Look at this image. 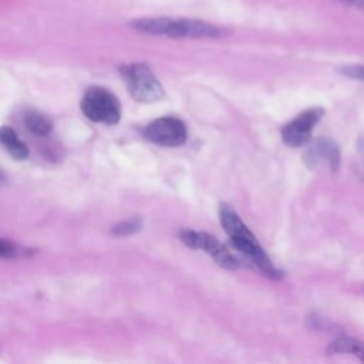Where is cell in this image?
Here are the masks:
<instances>
[{
  "label": "cell",
  "instance_id": "1",
  "mask_svg": "<svg viewBox=\"0 0 364 364\" xmlns=\"http://www.w3.org/2000/svg\"><path fill=\"white\" fill-rule=\"evenodd\" d=\"M219 220L223 230L230 237L233 247L243 253L262 274L272 280H280L284 277V272L273 264L264 249L257 242L256 236L250 232L230 205L220 203Z\"/></svg>",
  "mask_w": 364,
  "mask_h": 364
},
{
  "label": "cell",
  "instance_id": "2",
  "mask_svg": "<svg viewBox=\"0 0 364 364\" xmlns=\"http://www.w3.org/2000/svg\"><path fill=\"white\" fill-rule=\"evenodd\" d=\"M119 74L128 88L129 95L136 102L151 104L164 98V87L146 64H124L119 67Z\"/></svg>",
  "mask_w": 364,
  "mask_h": 364
},
{
  "label": "cell",
  "instance_id": "3",
  "mask_svg": "<svg viewBox=\"0 0 364 364\" xmlns=\"http://www.w3.org/2000/svg\"><path fill=\"white\" fill-rule=\"evenodd\" d=\"M82 114L98 124L114 125L121 118L119 100L107 88L91 87L81 98Z\"/></svg>",
  "mask_w": 364,
  "mask_h": 364
},
{
  "label": "cell",
  "instance_id": "4",
  "mask_svg": "<svg viewBox=\"0 0 364 364\" xmlns=\"http://www.w3.org/2000/svg\"><path fill=\"white\" fill-rule=\"evenodd\" d=\"M179 239L191 249H200L206 252L213 262L223 269L233 270L242 266V262L222 242L208 232L182 229L179 232Z\"/></svg>",
  "mask_w": 364,
  "mask_h": 364
},
{
  "label": "cell",
  "instance_id": "5",
  "mask_svg": "<svg viewBox=\"0 0 364 364\" xmlns=\"http://www.w3.org/2000/svg\"><path fill=\"white\" fill-rule=\"evenodd\" d=\"M145 139L161 146H179L188 138V129L182 119L176 117H161L149 122L144 129Z\"/></svg>",
  "mask_w": 364,
  "mask_h": 364
},
{
  "label": "cell",
  "instance_id": "6",
  "mask_svg": "<svg viewBox=\"0 0 364 364\" xmlns=\"http://www.w3.org/2000/svg\"><path fill=\"white\" fill-rule=\"evenodd\" d=\"M324 114L326 111L321 107H313L299 114L282 128L283 142L291 148L306 145L310 141L314 125L324 117Z\"/></svg>",
  "mask_w": 364,
  "mask_h": 364
},
{
  "label": "cell",
  "instance_id": "7",
  "mask_svg": "<svg viewBox=\"0 0 364 364\" xmlns=\"http://www.w3.org/2000/svg\"><path fill=\"white\" fill-rule=\"evenodd\" d=\"M303 162L310 169H314L320 165H327L331 171H338L340 148L333 139L321 136L306 148L303 154Z\"/></svg>",
  "mask_w": 364,
  "mask_h": 364
},
{
  "label": "cell",
  "instance_id": "8",
  "mask_svg": "<svg viewBox=\"0 0 364 364\" xmlns=\"http://www.w3.org/2000/svg\"><path fill=\"white\" fill-rule=\"evenodd\" d=\"M229 31L225 28L216 27L213 24L199 21V20H171L166 34L172 38H182V37H191V38H220L228 36Z\"/></svg>",
  "mask_w": 364,
  "mask_h": 364
},
{
  "label": "cell",
  "instance_id": "9",
  "mask_svg": "<svg viewBox=\"0 0 364 364\" xmlns=\"http://www.w3.org/2000/svg\"><path fill=\"white\" fill-rule=\"evenodd\" d=\"M0 141L4 149L10 156L17 161H24L28 158V148L27 145L17 136L16 131L10 127H3L0 131Z\"/></svg>",
  "mask_w": 364,
  "mask_h": 364
},
{
  "label": "cell",
  "instance_id": "10",
  "mask_svg": "<svg viewBox=\"0 0 364 364\" xmlns=\"http://www.w3.org/2000/svg\"><path fill=\"white\" fill-rule=\"evenodd\" d=\"M171 18L168 17H155V18H139L129 23V26L141 33L154 34V36H165Z\"/></svg>",
  "mask_w": 364,
  "mask_h": 364
},
{
  "label": "cell",
  "instance_id": "11",
  "mask_svg": "<svg viewBox=\"0 0 364 364\" xmlns=\"http://www.w3.org/2000/svg\"><path fill=\"white\" fill-rule=\"evenodd\" d=\"M24 124L27 129L38 136H46L53 129V121L43 112L28 111L24 115Z\"/></svg>",
  "mask_w": 364,
  "mask_h": 364
},
{
  "label": "cell",
  "instance_id": "12",
  "mask_svg": "<svg viewBox=\"0 0 364 364\" xmlns=\"http://www.w3.org/2000/svg\"><path fill=\"white\" fill-rule=\"evenodd\" d=\"M364 348V343L360 340L351 338V337H341L334 340L328 347L327 353L328 354H338V353H350V354H357L360 350Z\"/></svg>",
  "mask_w": 364,
  "mask_h": 364
},
{
  "label": "cell",
  "instance_id": "13",
  "mask_svg": "<svg viewBox=\"0 0 364 364\" xmlns=\"http://www.w3.org/2000/svg\"><path fill=\"white\" fill-rule=\"evenodd\" d=\"M36 253V249L30 247H21L13 242H9L7 239L0 240V255L3 257H28Z\"/></svg>",
  "mask_w": 364,
  "mask_h": 364
},
{
  "label": "cell",
  "instance_id": "14",
  "mask_svg": "<svg viewBox=\"0 0 364 364\" xmlns=\"http://www.w3.org/2000/svg\"><path fill=\"white\" fill-rule=\"evenodd\" d=\"M141 228H142V219L138 216H134L114 225L111 229V233L115 236H129L139 232Z\"/></svg>",
  "mask_w": 364,
  "mask_h": 364
},
{
  "label": "cell",
  "instance_id": "15",
  "mask_svg": "<svg viewBox=\"0 0 364 364\" xmlns=\"http://www.w3.org/2000/svg\"><path fill=\"white\" fill-rule=\"evenodd\" d=\"M337 71L346 77L364 81V65H343L338 67Z\"/></svg>",
  "mask_w": 364,
  "mask_h": 364
},
{
  "label": "cell",
  "instance_id": "16",
  "mask_svg": "<svg viewBox=\"0 0 364 364\" xmlns=\"http://www.w3.org/2000/svg\"><path fill=\"white\" fill-rule=\"evenodd\" d=\"M357 149H358L361 158L364 159V132H363V135L360 136V139H358V142H357Z\"/></svg>",
  "mask_w": 364,
  "mask_h": 364
},
{
  "label": "cell",
  "instance_id": "17",
  "mask_svg": "<svg viewBox=\"0 0 364 364\" xmlns=\"http://www.w3.org/2000/svg\"><path fill=\"white\" fill-rule=\"evenodd\" d=\"M343 1H346V3H351V4L357 6V7H364V0H343Z\"/></svg>",
  "mask_w": 364,
  "mask_h": 364
}]
</instances>
